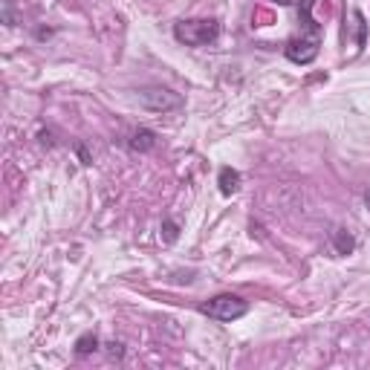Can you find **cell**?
Listing matches in <instances>:
<instances>
[{
    "label": "cell",
    "instance_id": "1",
    "mask_svg": "<svg viewBox=\"0 0 370 370\" xmlns=\"http://www.w3.org/2000/svg\"><path fill=\"white\" fill-rule=\"evenodd\" d=\"M315 0H298V18H301V35L286 44V58L293 64H312L321 49V23L312 18Z\"/></svg>",
    "mask_w": 370,
    "mask_h": 370
},
{
    "label": "cell",
    "instance_id": "2",
    "mask_svg": "<svg viewBox=\"0 0 370 370\" xmlns=\"http://www.w3.org/2000/svg\"><path fill=\"white\" fill-rule=\"evenodd\" d=\"M174 38L185 47H211L220 38V23L214 18H191L174 23Z\"/></svg>",
    "mask_w": 370,
    "mask_h": 370
},
{
    "label": "cell",
    "instance_id": "3",
    "mask_svg": "<svg viewBox=\"0 0 370 370\" xmlns=\"http://www.w3.org/2000/svg\"><path fill=\"white\" fill-rule=\"evenodd\" d=\"M200 312L208 315L214 321H223V324H232L237 319H243L249 312V301L241 298V295H232V293H220L214 298H208L200 304Z\"/></svg>",
    "mask_w": 370,
    "mask_h": 370
},
{
    "label": "cell",
    "instance_id": "4",
    "mask_svg": "<svg viewBox=\"0 0 370 370\" xmlns=\"http://www.w3.org/2000/svg\"><path fill=\"white\" fill-rule=\"evenodd\" d=\"M139 104L145 110H151V113H171V110H180L185 104V99L180 96V92L168 90V87L151 84V87L139 90Z\"/></svg>",
    "mask_w": 370,
    "mask_h": 370
},
{
    "label": "cell",
    "instance_id": "5",
    "mask_svg": "<svg viewBox=\"0 0 370 370\" xmlns=\"http://www.w3.org/2000/svg\"><path fill=\"white\" fill-rule=\"evenodd\" d=\"M127 148L136 151V153H148V151L156 148V134H153L151 127H139V130H134V134H130Z\"/></svg>",
    "mask_w": 370,
    "mask_h": 370
},
{
    "label": "cell",
    "instance_id": "6",
    "mask_svg": "<svg viewBox=\"0 0 370 370\" xmlns=\"http://www.w3.org/2000/svg\"><path fill=\"white\" fill-rule=\"evenodd\" d=\"M217 185H220V194L223 197H232L241 191V171L237 168H220V174H217Z\"/></svg>",
    "mask_w": 370,
    "mask_h": 370
},
{
    "label": "cell",
    "instance_id": "7",
    "mask_svg": "<svg viewBox=\"0 0 370 370\" xmlns=\"http://www.w3.org/2000/svg\"><path fill=\"white\" fill-rule=\"evenodd\" d=\"M333 249H336L338 255H353L356 237H353L347 229H336V232H333Z\"/></svg>",
    "mask_w": 370,
    "mask_h": 370
},
{
    "label": "cell",
    "instance_id": "8",
    "mask_svg": "<svg viewBox=\"0 0 370 370\" xmlns=\"http://www.w3.org/2000/svg\"><path fill=\"white\" fill-rule=\"evenodd\" d=\"M96 350H99V336L96 333H84V336L75 338V353L78 356H90V353H96Z\"/></svg>",
    "mask_w": 370,
    "mask_h": 370
},
{
    "label": "cell",
    "instance_id": "9",
    "mask_svg": "<svg viewBox=\"0 0 370 370\" xmlns=\"http://www.w3.org/2000/svg\"><path fill=\"white\" fill-rule=\"evenodd\" d=\"M177 237H180V226H177V223L171 220V217H165V220H162V241H165V243H174Z\"/></svg>",
    "mask_w": 370,
    "mask_h": 370
},
{
    "label": "cell",
    "instance_id": "10",
    "mask_svg": "<svg viewBox=\"0 0 370 370\" xmlns=\"http://www.w3.org/2000/svg\"><path fill=\"white\" fill-rule=\"evenodd\" d=\"M3 23L6 26H18V15H15V6H12V0L3 3Z\"/></svg>",
    "mask_w": 370,
    "mask_h": 370
},
{
    "label": "cell",
    "instance_id": "11",
    "mask_svg": "<svg viewBox=\"0 0 370 370\" xmlns=\"http://www.w3.org/2000/svg\"><path fill=\"white\" fill-rule=\"evenodd\" d=\"M108 353L113 356V359H125V347L119 345V341H110V345H108Z\"/></svg>",
    "mask_w": 370,
    "mask_h": 370
},
{
    "label": "cell",
    "instance_id": "12",
    "mask_svg": "<svg viewBox=\"0 0 370 370\" xmlns=\"http://www.w3.org/2000/svg\"><path fill=\"white\" fill-rule=\"evenodd\" d=\"M365 203H367V206H370V191H367V194H365Z\"/></svg>",
    "mask_w": 370,
    "mask_h": 370
}]
</instances>
